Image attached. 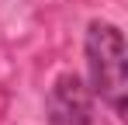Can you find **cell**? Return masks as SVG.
<instances>
[{"label": "cell", "instance_id": "obj_2", "mask_svg": "<svg viewBox=\"0 0 128 125\" xmlns=\"http://www.w3.org/2000/svg\"><path fill=\"white\" fill-rule=\"evenodd\" d=\"M45 118L52 125H90L94 122V90L76 73H62L48 87Z\"/></svg>", "mask_w": 128, "mask_h": 125}, {"label": "cell", "instance_id": "obj_1", "mask_svg": "<svg viewBox=\"0 0 128 125\" xmlns=\"http://www.w3.org/2000/svg\"><path fill=\"white\" fill-rule=\"evenodd\" d=\"M83 52H86V70H90V90L94 97L125 118V94H128V52H125V35L111 21H90L83 35Z\"/></svg>", "mask_w": 128, "mask_h": 125}]
</instances>
